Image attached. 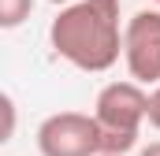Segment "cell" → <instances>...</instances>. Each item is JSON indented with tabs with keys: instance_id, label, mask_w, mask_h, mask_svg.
<instances>
[{
	"instance_id": "6da1fadb",
	"label": "cell",
	"mask_w": 160,
	"mask_h": 156,
	"mask_svg": "<svg viewBox=\"0 0 160 156\" xmlns=\"http://www.w3.org/2000/svg\"><path fill=\"white\" fill-rule=\"evenodd\" d=\"M123 30L127 26L119 22V0H75L52 19L48 45L71 67L101 75L119 63Z\"/></svg>"
},
{
	"instance_id": "7a4b0ae2",
	"label": "cell",
	"mask_w": 160,
	"mask_h": 156,
	"mask_svg": "<svg viewBox=\"0 0 160 156\" xmlns=\"http://www.w3.org/2000/svg\"><path fill=\"white\" fill-rule=\"evenodd\" d=\"M93 115L104 130V153H130L138 145L142 123H149V93L142 82L123 78V82H108L97 93Z\"/></svg>"
},
{
	"instance_id": "3957f363",
	"label": "cell",
	"mask_w": 160,
	"mask_h": 156,
	"mask_svg": "<svg viewBox=\"0 0 160 156\" xmlns=\"http://www.w3.org/2000/svg\"><path fill=\"white\" fill-rule=\"evenodd\" d=\"M38 153L41 156H101L104 130H101L97 115L56 112L38 126Z\"/></svg>"
},
{
	"instance_id": "277c9868",
	"label": "cell",
	"mask_w": 160,
	"mask_h": 156,
	"mask_svg": "<svg viewBox=\"0 0 160 156\" xmlns=\"http://www.w3.org/2000/svg\"><path fill=\"white\" fill-rule=\"evenodd\" d=\"M123 60L134 82H160V7H142L127 19L123 30Z\"/></svg>"
},
{
	"instance_id": "5b68a950",
	"label": "cell",
	"mask_w": 160,
	"mask_h": 156,
	"mask_svg": "<svg viewBox=\"0 0 160 156\" xmlns=\"http://www.w3.org/2000/svg\"><path fill=\"white\" fill-rule=\"evenodd\" d=\"M30 11H34V0H0V26L15 30L30 19Z\"/></svg>"
},
{
	"instance_id": "8992f818",
	"label": "cell",
	"mask_w": 160,
	"mask_h": 156,
	"mask_svg": "<svg viewBox=\"0 0 160 156\" xmlns=\"http://www.w3.org/2000/svg\"><path fill=\"white\" fill-rule=\"evenodd\" d=\"M15 138V100L4 93V138L0 141H11Z\"/></svg>"
},
{
	"instance_id": "52a82bcc",
	"label": "cell",
	"mask_w": 160,
	"mask_h": 156,
	"mask_svg": "<svg viewBox=\"0 0 160 156\" xmlns=\"http://www.w3.org/2000/svg\"><path fill=\"white\" fill-rule=\"evenodd\" d=\"M149 126L160 130V82L153 85V93H149Z\"/></svg>"
},
{
	"instance_id": "ba28073f",
	"label": "cell",
	"mask_w": 160,
	"mask_h": 156,
	"mask_svg": "<svg viewBox=\"0 0 160 156\" xmlns=\"http://www.w3.org/2000/svg\"><path fill=\"white\" fill-rule=\"evenodd\" d=\"M138 156H160V141H149V145H142Z\"/></svg>"
},
{
	"instance_id": "9c48e42d",
	"label": "cell",
	"mask_w": 160,
	"mask_h": 156,
	"mask_svg": "<svg viewBox=\"0 0 160 156\" xmlns=\"http://www.w3.org/2000/svg\"><path fill=\"white\" fill-rule=\"evenodd\" d=\"M48 4H60V7H67V4H75V0H48Z\"/></svg>"
},
{
	"instance_id": "30bf717a",
	"label": "cell",
	"mask_w": 160,
	"mask_h": 156,
	"mask_svg": "<svg viewBox=\"0 0 160 156\" xmlns=\"http://www.w3.org/2000/svg\"><path fill=\"white\" fill-rule=\"evenodd\" d=\"M101 156H123V153H101Z\"/></svg>"
},
{
	"instance_id": "8fae6325",
	"label": "cell",
	"mask_w": 160,
	"mask_h": 156,
	"mask_svg": "<svg viewBox=\"0 0 160 156\" xmlns=\"http://www.w3.org/2000/svg\"><path fill=\"white\" fill-rule=\"evenodd\" d=\"M153 4H157V7H160V0H153Z\"/></svg>"
}]
</instances>
